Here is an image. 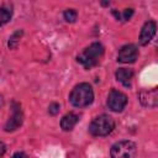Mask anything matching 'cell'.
<instances>
[{"mask_svg":"<svg viewBox=\"0 0 158 158\" xmlns=\"http://www.w3.org/2000/svg\"><path fill=\"white\" fill-rule=\"evenodd\" d=\"M104 53H105L104 46L99 42H94L90 46H88L86 48H84L77 56V60H78V63H80L84 67V69L89 70L100 63V60L104 57Z\"/></svg>","mask_w":158,"mask_h":158,"instance_id":"cell-1","label":"cell"},{"mask_svg":"<svg viewBox=\"0 0 158 158\" xmlns=\"http://www.w3.org/2000/svg\"><path fill=\"white\" fill-rule=\"evenodd\" d=\"M69 101L74 107H86L94 101V91L90 84L80 83L73 88L69 94Z\"/></svg>","mask_w":158,"mask_h":158,"instance_id":"cell-2","label":"cell"},{"mask_svg":"<svg viewBox=\"0 0 158 158\" xmlns=\"http://www.w3.org/2000/svg\"><path fill=\"white\" fill-rule=\"evenodd\" d=\"M115 128V121L111 116L101 114L96 116L89 125V132L94 137H104L110 135Z\"/></svg>","mask_w":158,"mask_h":158,"instance_id":"cell-3","label":"cell"},{"mask_svg":"<svg viewBox=\"0 0 158 158\" xmlns=\"http://www.w3.org/2000/svg\"><path fill=\"white\" fill-rule=\"evenodd\" d=\"M111 158H136L137 156V146L135 142L125 139L118 141L112 144L110 149Z\"/></svg>","mask_w":158,"mask_h":158,"instance_id":"cell-4","label":"cell"},{"mask_svg":"<svg viewBox=\"0 0 158 158\" xmlns=\"http://www.w3.org/2000/svg\"><path fill=\"white\" fill-rule=\"evenodd\" d=\"M11 116L9 117L7 122L4 126V130L6 132H12L15 130H17L22 122H23V112L21 109V105L17 101H12L11 104Z\"/></svg>","mask_w":158,"mask_h":158,"instance_id":"cell-5","label":"cell"},{"mask_svg":"<svg viewBox=\"0 0 158 158\" xmlns=\"http://www.w3.org/2000/svg\"><path fill=\"white\" fill-rule=\"evenodd\" d=\"M127 105V96L116 89H111L107 95V106L114 112H121Z\"/></svg>","mask_w":158,"mask_h":158,"instance_id":"cell-6","label":"cell"},{"mask_svg":"<svg viewBox=\"0 0 158 158\" xmlns=\"http://www.w3.org/2000/svg\"><path fill=\"white\" fill-rule=\"evenodd\" d=\"M137 57H138V49L132 43L122 46L118 49V53H117V60L120 63H126V64L135 63Z\"/></svg>","mask_w":158,"mask_h":158,"instance_id":"cell-7","label":"cell"},{"mask_svg":"<svg viewBox=\"0 0 158 158\" xmlns=\"http://www.w3.org/2000/svg\"><path fill=\"white\" fill-rule=\"evenodd\" d=\"M156 31H157V25H156L154 21L149 20V21L144 22V25L142 26L141 33H139V38H138L139 44L141 46H147L152 41V38L154 37Z\"/></svg>","mask_w":158,"mask_h":158,"instance_id":"cell-8","label":"cell"},{"mask_svg":"<svg viewBox=\"0 0 158 158\" xmlns=\"http://www.w3.org/2000/svg\"><path fill=\"white\" fill-rule=\"evenodd\" d=\"M138 99L142 104V106L153 109L158 104V91L157 89H151V90H143L138 94Z\"/></svg>","mask_w":158,"mask_h":158,"instance_id":"cell-9","label":"cell"},{"mask_svg":"<svg viewBox=\"0 0 158 158\" xmlns=\"http://www.w3.org/2000/svg\"><path fill=\"white\" fill-rule=\"evenodd\" d=\"M115 77L117 79V81H120L123 86L130 88L132 79H133V70L127 69V68H118L115 73Z\"/></svg>","mask_w":158,"mask_h":158,"instance_id":"cell-10","label":"cell"},{"mask_svg":"<svg viewBox=\"0 0 158 158\" xmlns=\"http://www.w3.org/2000/svg\"><path fill=\"white\" fill-rule=\"evenodd\" d=\"M79 121V116L74 112H68L65 114L62 120H60V127L63 131H72L74 128V126L78 123Z\"/></svg>","mask_w":158,"mask_h":158,"instance_id":"cell-11","label":"cell"},{"mask_svg":"<svg viewBox=\"0 0 158 158\" xmlns=\"http://www.w3.org/2000/svg\"><path fill=\"white\" fill-rule=\"evenodd\" d=\"M14 14V5L11 2H2L0 6V26L6 25Z\"/></svg>","mask_w":158,"mask_h":158,"instance_id":"cell-12","label":"cell"},{"mask_svg":"<svg viewBox=\"0 0 158 158\" xmlns=\"http://www.w3.org/2000/svg\"><path fill=\"white\" fill-rule=\"evenodd\" d=\"M22 35H23V31H22V30H16V31L9 37V41H7V47H9V49H16V48H17Z\"/></svg>","mask_w":158,"mask_h":158,"instance_id":"cell-13","label":"cell"},{"mask_svg":"<svg viewBox=\"0 0 158 158\" xmlns=\"http://www.w3.org/2000/svg\"><path fill=\"white\" fill-rule=\"evenodd\" d=\"M111 12L116 17V20H118V21H128L133 15V9H125L122 12H118L117 10H112Z\"/></svg>","mask_w":158,"mask_h":158,"instance_id":"cell-14","label":"cell"},{"mask_svg":"<svg viewBox=\"0 0 158 158\" xmlns=\"http://www.w3.org/2000/svg\"><path fill=\"white\" fill-rule=\"evenodd\" d=\"M77 16H78V14H77V11L74 9H67L63 12V17H64V20L67 22H75Z\"/></svg>","mask_w":158,"mask_h":158,"instance_id":"cell-15","label":"cell"},{"mask_svg":"<svg viewBox=\"0 0 158 158\" xmlns=\"http://www.w3.org/2000/svg\"><path fill=\"white\" fill-rule=\"evenodd\" d=\"M59 110H60V105H59L58 102H52V104H49V106H48V112H49V115H52V116H56V115L59 112Z\"/></svg>","mask_w":158,"mask_h":158,"instance_id":"cell-16","label":"cell"},{"mask_svg":"<svg viewBox=\"0 0 158 158\" xmlns=\"http://www.w3.org/2000/svg\"><path fill=\"white\" fill-rule=\"evenodd\" d=\"M11 158H28V157H27V154L23 153V152H16V153H14V156H12Z\"/></svg>","mask_w":158,"mask_h":158,"instance_id":"cell-17","label":"cell"},{"mask_svg":"<svg viewBox=\"0 0 158 158\" xmlns=\"http://www.w3.org/2000/svg\"><path fill=\"white\" fill-rule=\"evenodd\" d=\"M5 151H6V147H5V144H4L2 142H0V157H1V156H4Z\"/></svg>","mask_w":158,"mask_h":158,"instance_id":"cell-18","label":"cell"},{"mask_svg":"<svg viewBox=\"0 0 158 158\" xmlns=\"http://www.w3.org/2000/svg\"><path fill=\"white\" fill-rule=\"evenodd\" d=\"M4 106V99H2V96L0 95V107H2Z\"/></svg>","mask_w":158,"mask_h":158,"instance_id":"cell-19","label":"cell"}]
</instances>
